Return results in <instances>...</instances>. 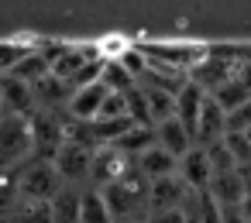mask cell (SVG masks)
Returning a JSON list of instances; mask_svg holds the SVG:
<instances>
[{
	"mask_svg": "<svg viewBox=\"0 0 251 223\" xmlns=\"http://www.w3.org/2000/svg\"><path fill=\"white\" fill-rule=\"evenodd\" d=\"M4 223H55V216H52V202L21 199V202L4 216Z\"/></svg>",
	"mask_w": 251,
	"mask_h": 223,
	"instance_id": "obj_18",
	"label": "cell"
},
{
	"mask_svg": "<svg viewBox=\"0 0 251 223\" xmlns=\"http://www.w3.org/2000/svg\"><path fill=\"white\" fill-rule=\"evenodd\" d=\"M141 93H145V103H148V113H151V127H158L162 120H172L176 117V93L172 89L141 86Z\"/></svg>",
	"mask_w": 251,
	"mask_h": 223,
	"instance_id": "obj_16",
	"label": "cell"
},
{
	"mask_svg": "<svg viewBox=\"0 0 251 223\" xmlns=\"http://www.w3.org/2000/svg\"><path fill=\"white\" fill-rule=\"evenodd\" d=\"M244 172H248V185H251V168H244Z\"/></svg>",
	"mask_w": 251,
	"mask_h": 223,
	"instance_id": "obj_25",
	"label": "cell"
},
{
	"mask_svg": "<svg viewBox=\"0 0 251 223\" xmlns=\"http://www.w3.org/2000/svg\"><path fill=\"white\" fill-rule=\"evenodd\" d=\"M35 158L31 117H4L0 120V172H21Z\"/></svg>",
	"mask_w": 251,
	"mask_h": 223,
	"instance_id": "obj_1",
	"label": "cell"
},
{
	"mask_svg": "<svg viewBox=\"0 0 251 223\" xmlns=\"http://www.w3.org/2000/svg\"><path fill=\"white\" fill-rule=\"evenodd\" d=\"M186 199H189V185H186V182L179 178V172H176V175H169V178L151 182V189H148V213H151V209H182Z\"/></svg>",
	"mask_w": 251,
	"mask_h": 223,
	"instance_id": "obj_12",
	"label": "cell"
},
{
	"mask_svg": "<svg viewBox=\"0 0 251 223\" xmlns=\"http://www.w3.org/2000/svg\"><path fill=\"white\" fill-rule=\"evenodd\" d=\"M224 223H248V216L241 209H224Z\"/></svg>",
	"mask_w": 251,
	"mask_h": 223,
	"instance_id": "obj_23",
	"label": "cell"
},
{
	"mask_svg": "<svg viewBox=\"0 0 251 223\" xmlns=\"http://www.w3.org/2000/svg\"><path fill=\"white\" fill-rule=\"evenodd\" d=\"M155 141H158V148H165V151H169L172 158H179V161H182V158L196 148L193 134H189V131H186L176 117H172V120H162V124L155 127Z\"/></svg>",
	"mask_w": 251,
	"mask_h": 223,
	"instance_id": "obj_14",
	"label": "cell"
},
{
	"mask_svg": "<svg viewBox=\"0 0 251 223\" xmlns=\"http://www.w3.org/2000/svg\"><path fill=\"white\" fill-rule=\"evenodd\" d=\"M134 168L148 178V182H158V178H169V175H176L179 172V158H172L165 148H158V141L148 148V151H141L138 158H134Z\"/></svg>",
	"mask_w": 251,
	"mask_h": 223,
	"instance_id": "obj_13",
	"label": "cell"
},
{
	"mask_svg": "<svg viewBox=\"0 0 251 223\" xmlns=\"http://www.w3.org/2000/svg\"><path fill=\"white\" fill-rule=\"evenodd\" d=\"M0 107L7 117H35L38 103H35V89L14 76H0Z\"/></svg>",
	"mask_w": 251,
	"mask_h": 223,
	"instance_id": "obj_7",
	"label": "cell"
},
{
	"mask_svg": "<svg viewBox=\"0 0 251 223\" xmlns=\"http://www.w3.org/2000/svg\"><path fill=\"white\" fill-rule=\"evenodd\" d=\"M141 223H145V220H141Z\"/></svg>",
	"mask_w": 251,
	"mask_h": 223,
	"instance_id": "obj_27",
	"label": "cell"
},
{
	"mask_svg": "<svg viewBox=\"0 0 251 223\" xmlns=\"http://www.w3.org/2000/svg\"><path fill=\"white\" fill-rule=\"evenodd\" d=\"M66 189L55 161H42V158H31L21 172H18V192L21 199H35V202H52L59 192Z\"/></svg>",
	"mask_w": 251,
	"mask_h": 223,
	"instance_id": "obj_2",
	"label": "cell"
},
{
	"mask_svg": "<svg viewBox=\"0 0 251 223\" xmlns=\"http://www.w3.org/2000/svg\"><path fill=\"white\" fill-rule=\"evenodd\" d=\"M107 96H110V89L103 83H90V86L73 93V100L66 107V117L76 120V124H93V120H100V110H103Z\"/></svg>",
	"mask_w": 251,
	"mask_h": 223,
	"instance_id": "obj_8",
	"label": "cell"
},
{
	"mask_svg": "<svg viewBox=\"0 0 251 223\" xmlns=\"http://www.w3.org/2000/svg\"><path fill=\"white\" fill-rule=\"evenodd\" d=\"M244 216H248V223H251V189H248V199H244V209H241Z\"/></svg>",
	"mask_w": 251,
	"mask_h": 223,
	"instance_id": "obj_24",
	"label": "cell"
},
{
	"mask_svg": "<svg viewBox=\"0 0 251 223\" xmlns=\"http://www.w3.org/2000/svg\"><path fill=\"white\" fill-rule=\"evenodd\" d=\"M206 89H200L193 79H186L182 83V89L176 93V120L193 134V141H196V127H200V113H203V103H206Z\"/></svg>",
	"mask_w": 251,
	"mask_h": 223,
	"instance_id": "obj_11",
	"label": "cell"
},
{
	"mask_svg": "<svg viewBox=\"0 0 251 223\" xmlns=\"http://www.w3.org/2000/svg\"><path fill=\"white\" fill-rule=\"evenodd\" d=\"M7 76H14V79H21V83H28V86H38L42 79L52 76V55H49V48H31V52H25V59H21Z\"/></svg>",
	"mask_w": 251,
	"mask_h": 223,
	"instance_id": "obj_15",
	"label": "cell"
},
{
	"mask_svg": "<svg viewBox=\"0 0 251 223\" xmlns=\"http://www.w3.org/2000/svg\"><path fill=\"white\" fill-rule=\"evenodd\" d=\"M131 168H134V158L124 155L121 148H114V144L97 148V155H93V172H90V189H107V185L121 182Z\"/></svg>",
	"mask_w": 251,
	"mask_h": 223,
	"instance_id": "obj_5",
	"label": "cell"
},
{
	"mask_svg": "<svg viewBox=\"0 0 251 223\" xmlns=\"http://www.w3.org/2000/svg\"><path fill=\"white\" fill-rule=\"evenodd\" d=\"M248 172L244 168H234V172H220L213 175V185H210V196L217 199L220 209H244V199H248Z\"/></svg>",
	"mask_w": 251,
	"mask_h": 223,
	"instance_id": "obj_6",
	"label": "cell"
},
{
	"mask_svg": "<svg viewBox=\"0 0 251 223\" xmlns=\"http://www.w3.org/2000/svg\"><path fill=\"white\" fill-rule=\"evenodd\" d=\"M31 134H35V158L55 161V155L69 141V117L55 110H38L31 117Z\"/></svg>",
	"mask_w": 251,
	"mask_h": 223,
	"instance_id": "obj_3",
	"label": "cell"
},
{
	"mask_svg": "<svg viewBox=\"0 0 251 223\" xmlns=\"http://www.w3.org/2000/svg\"><path fill=\"white\" fill-rule=\"evenodd\" d=\"M155 144V127H131L114 148H121L124 155H131V158H138L141 151H148Z\"/></svg>",
	"mask_w": 251,
	"mask_h": 223,
	"instance_id": "obj_20",
	"label": "cell"
},
{
	"mask_svg": "<svg viewBox=\"0 0 251 223\" xmlns=\"http://www.w3.org/2000/svg\"><path fill=\"white\" fill-rule=\"evenodd\" d=\"M234 72H237V59H230V55H206V59L189 72V79H193L200 89L213 93V89H220Z\"/></svg>",
	"mask_w": 251,
	"mask_h": 223,
	"instance_id": "obj_9",
	"label": "cell"
},
{
	"mask_svg": "<svg viewBox=\"0 0 251 223\" xmlns=\"http://www.w3.org/2000/svg\"><path fill=\"white\" fill-rule=\"evenodd\" d=\"M224 144H227V151L234 155V161H237L241 168H251V131L224 134Z\"/></svg>",
	"mask_w": 251,
	"mask_h": 223,
	"instance_id": "obj_21",
	"label": "cell"
},
{
	"mask_svg": "<svg viewBox=\"0 0 251 223\" xmlns=\"http://www.w3.org/2000/svg\"><path fill=\"white\" fill-rule=\"evenodd\" d=\"M83 192H86V189H73V185H66V189L52 199V216H55V223H79Z\"/></svg>",
	"mask_w": 251,
	"mask_h": 223,
	"instance_id": "obj_17",
	"label": "cell"
},
{
	"mask_svg": "<svg viewBox=\"0 0 251 223\" xmlns=\"http://www.w3.org/2000/svg\"><path fill=\"white\" fill-rule=\"evenodd\" d=\"M93 155H97V148H90V144H83V141H73V137H69V141L62 144V151L55 155V168H59L62 182H66V185H73V189H90Z\"/></svg>",
	"mask_w": 251,
	"mask_h": 223,
	"instance_id": "obj_4",
	"label": "cell"
},
{
	"mask_svg": "<svg viewBox=\"0 0 251 223\" xmlns=\"http://www.w3.org/2000/svg\"><path fill=\"white\" fill-rule=\"evenodd\" d=\"M4 117H7V113H4V107H0V120H4Z\"/></svg>",
	"mask_w": 251,
	"mask_h": 223,
	"instance_id": "obj_26",
	"label": "cell"
},
{
	"mask_svg": "<svg viewBox=\"0 0 251 223\" xmlns=\"http://www.w3.org/2000/svg\"><path fill=\"white\" fill-rule=\"evenodd\" d=\"M79 223H114V213L103 199L100 189H86L83 192V206H79Z\"/></svg>",
	"mask_w": 251,
	"mask_h": 223,
	"instance_id": "obj_19",
	"label": "cell"
},
{
	"mask_svg": "<svg viewBox=\"0 0 251 223\" xmlns=\"http://www.w3.org/2000/svg\"><path fill=\"white\" fill-rule=\"evenodd\" d=\"M179 178L189 185V192H210L213 185V165H210V151L206 148H193L182 161H179Z\"/></svg>",
	"mask_w": 251,
	"mask_h": 223,
	"instance_id": "obj_10",
	"label": "cell"
},
{
	"mask_svg": "<svg viewBox=\"0 0 251 223\" xmlns=\"http://www.w3.org/2000/svg\"><path fill=\"white\" fill-rule=\"evenodd\" d=\"M145 223H186V213L182 209H151L145 216Z\"/></svg>",
	"mask_w": 251,
	"mask_h": 223,
	"instance_id": "obj_22",
	"label": "cell"
}]
</instances>
